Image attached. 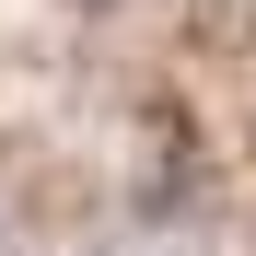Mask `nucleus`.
<instances>
[{
    "label": "nucleus",
    "mask_w": 256,
    "mask_h": 256,
    "mask_svg": "<svg viewBox=\"0 0 256 256\" xmlns=\"http://www.w3.org/2000/svg\"><path fill=\"white\" fill-rule=\"evenodd\" d=\"M94 256H105V244H94Z\"/></svg>",
    "instance_id": "obj_1"
}]
</instances>
